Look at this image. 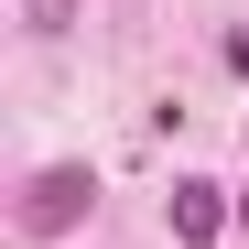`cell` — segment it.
Masks as SVG:
<instances>
[{
  "label": "cell",
  "instance_id": "4",
  "mask_svg": "<svg viewBox=\"0 0 249 249\" xmlns=\"http://www.w3.org/2000/svg\"><path fill=\"white\" fill-rule=\"evenodd\" d=\"M238 228H249V184H238Z\"/></svg>",
  "mask_w": 249,
  "mask_h": 249
},
{
  "label": "cell",
  "instance_id": "1",
  "mask_svg": "<svg viewBox=\"0 0 249 249\" xmlns=\"http://www.w3.org/2000/svg\"><path fill=\"white\" fill-rule=\"evenodd\" d=\"M87 195H98L87 162H44V174H33V195H22V228H33V238H65L76 217H87Z\"/></svg>",
  "mask_w": 249,
  "mask_h": 249
},
{
  "label": "cell",
  "instance_id": "2",
  "mask_svg": "<svg viewBox=\"0 0 249 249\" xmlns=\"http://www.w3.org/2000/svg\"><path fill=\"white\" fill-rule=\"evenodd\" d=\"M238 217L228 206V184H206V174H174V238L184 249H217V228Z\"/></svg>",
  "mask_w": 249,
  "mask_h": 249
},
{
  "label": "cell",
  "instance_id": "3",
  "mask_svg": "<svg viewBox=\"0 0 249 249\" xmlns=\"http://www.w3.org/2000/svg\"><path fill=\"white\" fill-rule=\"evenodd\" d=\"M22 22L33 33H76V0H22Z\"/></svg>",
  "mask_w": 249,
  "mask_h": 249
}]
</instances>
